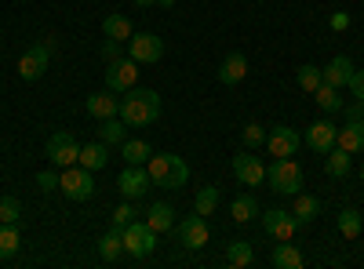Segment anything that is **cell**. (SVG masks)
Segmentation results:
<instances>
[{"instance_id":"obj_1","label":"cell","mask_w":364,"mask_h":269,"mask_svg":"<svg viewBox=\"0 0 364 269\" xmlns=\"http://www.w3.org/2000/svg\"><path fill=\"white\" fill-rule=\"evenodd\" d=\"M120 121L128 128H149L161 121V95L154 87H132V92L120 95Z\"/></svg>"},{"instance_id":"obj_2","label":"cell","mask_w":364,"mask_h":269,"mask_svg":"<svg viewBox=\"0 0 364 269\" xmlns=\"http://www.w3.org/2000/svg\"><path fill=\"white\" fill-rule=\"evenodd\" d=\"M146 171H149V178H154V186H161L168 193H175V190H182V186L190 182L186 160L175 157V153H154V157L146 160Z\"/></svg>"},{"instance_id":"obj_3","label":"cell","mask_w":364,"mask_h":269,"mask_svg":"<svg viewBox=\"0 0 364 269\" xmlns=\"http://www.w3.org/2000/svg\"><path fill=\"white\" fill-rule=\"evenodd\" d=\"M266 178H269L273 193H281V197L302 193V168H299L291 157H277V160L266 168Z\"/></svg>"},{"instance_id":"obj_4","label":"cell","mask_w":364,"mask_h":269,"mask_svg":"<svg viewBox=\"0 0 364 269\" xmlns=\"http://www.w3.org/2000/svg\"><path fill=\"white\" fill-rule=\"evenodd\" d=\"M58 190L66 193V200H77V204L91 200V197H95V171H87L80 164L63 168V171H58Z\"/></svg>"},{"instance_id":"obj_5","label":"cell","mask_w":364,"mask_h":269,"mask_svg":"<svg viewBox=\"0 0 364 269\" xmlns=\"http://www.w3.org/2000/svg\"><path fill=\"white\" fill-rule=\"evenodd\" d=\"M44 157L51 160V168H73L77 160H80V142L70 135V131H55L51 138H48V146H44Z\"/></svg>"},{"instance_id":"obj_6","label":"cell","mask_w":364,"mask_h":269,"mask_svg":"<svg viewBox=\"0 0 364 269\" xmlns=\"http://www.w3.org/2000/svg\"><path fill=\"white\" fill-rule=\"evenodd\" d=\"M157 236H161L157 229H149L146 222L132 219V222L124 226V251H128L132 258H146V255H154Z\"/></svg>"},{"instance_id":"obj_7","label":"cell","mask_w":364,"mask_h":269,"mask_svg":"<svg viewBox=\"0 0 364 269\" xmlns=\"http://www.w3.org/2000/svg\"><path fill=\"white\" fill-rule=\"evenodd\" d=\"M149 186H154V178H149L146 164H128L124 171L117 175V190L124 200H142L149 193Z\"/></svg>"},{"instance_id":"obj_8","label":"cell","mask_w":364,"mask_h":269,"mask_svg":"<svg viewBox=\"0 0 364 269\" xmlns=\"http://www.w3.org/2000/svg\"><path fill=\"white\" fill-rule=\"evenodd\" d=\"M175 236H178V244L182 248H190V251H200L208 241H211V229H208V219L204 215H186L182 222H175Z\"/></svg>"},{"instance_id":"obj_9","label":"cell","mask_w":364,"mask_h":269,"mask_svg":"<svg viewBox=\"0 0 364 269\" xmlns=\"http://www.w3.org/2000/svg\"><path fill=\"white\" fill-rule=\"evenodd\" d=\"M48 62H51V48L48 44H29L22 55H18V77L22 80H29V84H33V80H41L44 73H48Z\"/></svg>"},{"instance_id":"obj_10","label":"cell","mask_w":364,"mask_h":269,"mask_svg":"<svg viewBox=\"0 0 364 269\" xmlns=\"http://www.w3.org/2000/svg\"><path fill=\"white\" fill-rule=\"evenodd\" d=\"M128 58H135L139 66H154L164 58V40L157 33H135L128 40Z\"/></svg>"},{"instance_id":"obj_11","label":"cell","mask_w":364,"mask_h":269,"mask_svg":"<svg viewBox=\"0 0 364 269\" xmlns=\"http://www.w3.org/2000/svg\"><path fill=\"white\" fill-rule=\"evenodd\" d=\"M135 84H139V62L135 58H117V62H109V70H106V87L109 92L124 95V92H132Z\"/></svg>"},{"instance_id":"obj_12","label":"cell","mask_w":364,"mask_h":269,"mask_svg":"<svg viewBox=\"0 0 364 269\" xmlns=\"http://www.w3.org/2000/svg\"><path fill=\"white\" fill-rule=\"evenodd\" d=\"M262 229L266 236H273V241H291L299 222L291 212H284V207H269V212H262Z\"/></svg>"},{"instance_id":"obj_13","label":"cell","mask_w":364,"mask_h":269,"mask_svg":"<svg viewBox=\"0 0 364 269\" xmlns=\"http://www.w3.org/2000/svg\"><path fill=\"white\" fill-rule=\"evenodd\" d=\"M233 175H237L240 186H262L266 182V164L248 149V153H237L233 157Z\"/></svg>"},{"instance_id":"obj_14","label":"cell","mask_w":364,"mask_h":269,"mask_svg":"<svg viewBox=\"0 0 364 269\" xmlns=\"http://www.w3.org/2000/svg\"><path fill=\"white\" fill-rule=\"evenodd\" d=\"M336 138H339V128L331 124V121H314L310 128H306V135H302V142H306L314 153H328V149H336Z\"/></svg>"},{"instance_id":"obj_15","label":"cell","mask_w":364,"mask_h":269,"mask_svg":"<svg viewBox=\"0 0 364 269\" xmlns=\"http://www.w3.org/2000/svg\"><path fill=\"white\" fill-rule=\"evenodd\" d=\"M299 131L295 128H284V124H277V128H269V135H266V146H269V153L273 157H295L299 153Z\"/></svg>"},{"instance_id":"obj_16","label":"cell","mask_w":364,"mask_h":269,"mask_svg":"<svg viewBox=\"0 0 364 269\" xmlns=\"http://www.w3.org/2000/svg\"><path fill=\"white\" fill-rule=\"evenodd\" d=\"M84 109H87V116H95V121H109V116H120V95L106 87V92L87 95Z\"/></svg>"},{"instance_id":"obj_17","label":"cell","mask_w":364,"mask_h":269,"mask_svg":"<svg viewBox=\"0 0 364 269\" xmlns=\"http://www.w3.org/2000/svg\"><path fill=\"white\" fill-rule=\"evenodd\" d=\"M245 77H248V58L240 55V51H230L223 62H219V84L233 87V84H240Z\"/></svg>"},{"instance_id":"obj_18","label":"cell","mask_w":364,"mask_h":269,"mask_svg":"<svg viewBox=\"0 0 364 269\" xmlns=\"http://www.w3.org/2000/svg\"><path fill=\"white\" fill-rule=\"evenodd\" d=\"M324 73V84H331V87H339V92H343V87L353 80V73H357V66L350 62V58L346 55H336V58H331V62L321 70Z\"/></svg>"},{"instance_id":"obj_19","label":"cell","mask_w":364,"mask_h":269,"mask_svg":"<svg viewBox=\"0 0 364 269\" xmlns=\"http://www.w3.org/2000/svg\"><path fill=\"white\" fill-rule=\"evenodd\" d=\"M324 171H328V178H336V182H343V178L353 171V153H346L343 146L328 149V153H324Z\"/></svg>"},{"instance_id":"obj_20","label":"cell","mask_w":364,"mask_h":269,"mask_svg":"<svg viewBox=\"0 0 364 269\" xmlns=\"http://www.w3.org/2000/svg\"><path fill=\"white\" fill-rule=\"evenodd\" d=\"M302 251L291 244V241H277V248H273V255H269V265L273 269H302Z\"/></svg>"},{"instance_id":"obj_21","label":"cell","mask_w":364,"mask_h":269,"mask_svg":"<svg viewBox=\"0 0 364 269\" xmlns=\"http://www.w3.org/2000/svg\"><path fill=\"white\" fill-rule=\"evenodd\" d=\"M80 168H87V171H102L106 164H109V146L99 138V142H87V146H80V160H77Z\"/></svg>"},{"instance_id":"obj_22","label":"cell","mask_w":364,"mask_h":269,"mask_svg":"<svg viewBox=\"0 0 364 269\" xmlns=\"http://www.w3.org/2000/svg\"><path fill=\"white\" fill-rule=\"evenodd\" d=\"M146 226H149V229H157V233L175 229V207H171L168 200H157V204L146 212Z\"/></svg>"},{"instance_id":"obj_23","label":"cell","mask_w":364,"mask_h":269,"mask_svg":"<svg viewBox=\"0 0 364 269\" xmlns=\"http://www.w3.org/2000/svg\"><path fill=\"white\" fill-rule=\"evenodd\" d=\"M102 33H106V40H132L135 37V26H132V18L128 15H106L102 18Z\"/></svg>"},{"instance_id":"obj_24","label":"cell","mask_w":364,"mask_h":269,"mask_svg":"<svg viewBox=\"0 0 364 269\" xmlns=\"http://www.w3.org/2000/svg\"><path fill=\"white\" fill-rule=\"evenodd\" d=\"M262 212H259V200L252 197V193H245V197H237L233 204H230V219L237 222V226H248V222H255Z\"/></svg>"},{"instance_id":"obj_25","label":"cell","mask_w":364,"mask_h":269,"mask_svg":"<svg viewBox=\"0 0 364 269\" xmlns=\"http://www.w3.org/2000/svg\"><path fill=\"white\" fill-rule=\"evenodd\" d=\"M336 146H343L346 153H364V121H350L346 128H339V138H336Z\"/></svg>"},{"instance_id":"obj_26","label":"cell","mask_w":364,"mask_h":269,"mask_svg":"<svg viewBox=\"0 0 364 269\" xmlns=\"http://www.w3.org/2000/svg\"><path fill=\"white\" fill-rule=\"evenodd\" d=\"M120 255H124V229H109V233H102L99 236V258L102 262H117Z\"/></svg>"},{"instance_id":"obj_27","label":"cell","mask_w":364,"mask_h":269,"mask_svg":"<svg viewBox=\"0 0 364 269\" xmlns=\"http://www.w3.org/2000/svg\"><path fill=\"white\" fill-rule=\"evenodd\" d=\"M291 215L299 226H310L317 215H321V200L314 193H295V207H291Z\"/></svg>"},{"instance_id":"obj_28","label":"cell","mask_w":364,"mask_h":269,"mask_svg":"<svg viewBox=\"0 0 364 269\" xmlns=\"http://www.w3.org/2000/svg\"><path fill=\"white\" fill-rule=\"evenodd\" d=\"M18 248H22L18 222H0V258H15Z\"/></svg>"},{"instance_id":"obj_29","label":"cell","mask_w":364,"mask_h":269,"mask_svg":"<svg viewBox=\"0 0 364 269\" xmlns=\"http://www.w3.org/2000/svg\"><path fill=\"white\" fill-rule=\"evenodd\" d=\"M120 153H124L128 164H146L149 157H154V146L142 142V138H124L120 142Z\"/></svg>"},{"instance_id":"obj_30","label":"cell","mask_w":364,"mask_h":269,"mask_svg":"<svg viewBox=\"0 0 364 269\" xmlns=\"http://www.w3.org/2000/svg\"><path fill=\"white\" fill-rule=\"evenodd\" d=\"M226 262H230L233 269H248V265H255V251H252V244H248V241H233V244L226 248Z\"/></svg>"},{"instance_id":"obj_31","label":"cell","mask_w":364,"mask_h":269,"mask_svg":"<svg viewBox=\"0 0 364 269\" xmlns=\"http://www.w3.org/2000/svg\"><path fill=\"white\" fill-rule=\"evenodd\" d=\"M360 229H364L360 212H357V207H343V212H339V233L346 236V241H357Z\"/></svg>"},{"instance_id":"obj_32","label":"cell","mask_w":364,"mask_h":269,"mask_svg":"<svg viewBox=\"0 0 364 269\" xmlns=\"http://www.w3.org/2000/svg\"><path fill=\"white\" fill-rule=\"evenodd\" d=\"M314 99H317V106L324 109V113H339L343 109V99H339V87H331V84H317V92H314Z\"/></svg>"},{"instance_id":"obj_33","label":"cell","mask_w":364,"mask_h":269,"mask_svg":"<svg viewBox=\"0 0 364 269\" xmlns=\"http://www.w3.org/2000/svg\"><path fill=\"white\" fill-rule=\"evenodd\" d=\"M124 121H120V116H109V121H99V138L106 142V146H120L124 142Z\"/></svg>"},{"instance_id":"obj_34","label":"cell","mask_w":364,"mask_h":269,"mask_svg":"<svg viewBox=\"0 0 364 269\" xmlns=\"http://www.w3.org/2000/svg\"><path fill=\"white\" fill-rule=\"evenodd\" d=\"M215 207H219V190H215V186H204V190L193 197V212L204 215V219L215 215Z\"/></svg>"},{"instance_id":"obj_35","label":"cell","mask_w":364,"mask_h":269,"mask_svg":"<svg viewBox=\"0 0 364 269\" xmlns=\"http://www.w3.org/2000/svg\"><path fill=\"white\" fill-rule=\"evenodd\" d=\"M295 80H299L302 92H310V95H314V92H317V84L324 80V73H321V66H310V62H306V66H299V70H295Z\"/></svg>"},{"instance_id":"obj_36","label":"cell","mask_w":364,"mask_h":269,"mask_svg":"<svg viewBox=\"0 0 364 269\" xmlns=\"http://www.w3.org/2000/svg\"><path fill=\"white\" fill-rule=\"evenodd\" d=\"M240 138H245V146L248 149H259V146H266V128L262 124H245V131H240Z\"/></svg>"},{"instance_id":"obj_37","label":"cell","mask_w":364,"mask_h":269,"mask_svg":"<svg viewBox=\"0 0 364 269\" xmlns=\"http://www.w3.org/2000/svg\"><path fill=\"white\" fill-rule=\"evenodd\" d=\"M22 219V204L15 197H0V222H18Z\"/></svg>"},{"instance_id":"obj_38","label":"cell","mask_w":364,"mask_h":269,"mask_svg":"<svg viewBox=\"0 0 364 269\" xmlns=\"http://www.w3.org/2000/svg\"><path fill=\"white\" fill-rule=\"evenodd\" d=\"M135 215H139V212L132 207V200H124L120 207H113V215H109V219H113V226H117V229H124V226H128V222H132Z\"/></svg>"},{"instance_id":"obj_39","label":"cell","mask_w":364,"mask_h":269,"mask_svg":"<svg viewBox=\"0 0 364 269\" xmlns=\"http://www.w3.org/2000/svg\"><path fill=\"white\" fill-rule=\"evenodd\" d=\"M37 186H41L44 193H55V190H58V168H44V171H37Z\"/></svg>"},{"instance_id":"obj_40","label":"cell","mask_w":364,"mask_h":269,"mask_svg":"<svg viewBox=\"0 0 364 269\" xmlns=\"http://www.w3.org/2000/svg\"><path fill=\"white\" fill-rule=\"evenodd\" d=\"M328 26H331V33H346V29H350V15L346 11H336V15L328 18Z\"/></svg>"},{"instance_id":"obj_41","label":"cell","mask_w":364,"mask_h":269,"mask_svg":"<svg viewBox=\"0 0 364 269\" xmlns=\"http://www.w3.org/2000/svg\"><path fill=\"white\" fill-rule=\"evenodd\" d=\"M346 87H350V95H353V99H360V102H364V70H357V73H353V80H350Z\"/></svg>"},{"instance_id":"obj_42","label":"cell","mask_w":364,"mask_h":269,"mask_svg":"<svg viewBox=\"0 0 364 269\" xmlns=\"http://www.w3.org/2000/svg\"><path fill=\"white\" fill-rule=\"evenodd\" d=\"M102 58H106V62H117V58H120V40H106Z\"/></svg>"},{"instance_id":"obj_43","label":"cell","mask_w":364,"mask_h":269,"mask_svg":"<svg viewBox=\"0 0 364 269\" xmlns=\"http://www.w3.org/2000/svg\"><path fill=\"white\" fill-rule=\"evenodd\" d=\"M346 109V116H350V121H364V102L357 99V102H350V106H343Z\"/></svg>"},{"instance_id":"obj_44","label":"cell","mask_w":364,"mask_h":269,"mask_svg":"<svg viewBox=\"0 0 364 269\" xmlns=\"http://www.w3.org/2000/svg\"><path fill=\"white\" fill-rule=\"evenodd\" d=\"M132 4H135V8H154L157 0H132Z\"/></svg>"},{"instance_id":"obj_45","label":"cell","mask_w":364,"mask_h":269,"mask_svg":"<svg viewBox=\"0 0 364 269\" xmlns=\"http://www.w3.org/2000/svg\"><path fill=\"white\" fill-rule=\"evenodd\" d=\"M157 4H161V8H175V0H157Z\"/></svg>"},{"instance_id":"obj_46","label":"cell","mask_w":364,"mask_h":269,"mask_svg":"<svg viewBox=\"0 0 364 269\" xmlns=\"http://www.w3.org/2000/svg\"><path fill=\"white\" fill-rule=\"evenodd\" d=\"M360 178H364V164H360Z\"/></svg>"}]
</instances>
